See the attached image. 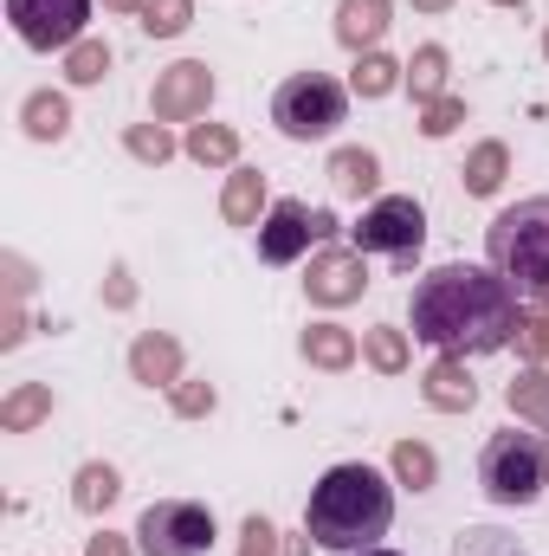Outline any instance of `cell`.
I'll use <instances>...</instances> for the list:
<instances>
[{
  "instance_id": "1",
  "label": "cell",
  "mask_w": 549,
  "mask_h": 556,
  "mask_svg": "<svg viewBox=\"0 0 549 556\" xmlns=\"http://www.w3.org/2000/svg\"><path fill=\"white\" fill-rule=\"evenodd\" d=\"M413 337L439 356H491L518 343V285L491 266H433L413 285Z\"/></svg>"
},
{
  "instance_id": "2",
  "label": "cell",
  "mask_w": 549,
  "mask_h": 556,
  "mask_svg": "<svg viewBox=\"0 0 549 556\" xmlns=\"http://www.w3.org/2000/svg\"><path fill=\"white\" fill-rule=\"evenodd\" d=\"M395 525V485L375 472V466H330L317 485H310V505H304V531L323 544V551H375Z\"/></svg>"
},
{
  "instance_id": "3",
  "label": "cell",
  "mask_w": 549,
  "mask_h": 556,
  "mask_svg": "<svg viewBox=\"0 0 549 556\" xmlns=\"http://www.w3.org/2000/svg\"><path fill=\"white\" fill-rule=\"evenodd\" d=\"M485 253H491V273L498 278H511L531 298H549V194L505 207L485 227Z\"/></svg>"
},
{
  "instance_id": "4",
  "label": "cell",
  "mask_w": 549,
  "mask_h": 556,
  "mask_svg": "<svg viewBox=\"0 0 549 556\" xmlns=\"http://www.w3.org/2000/svg\"><path fill=\"white\" fill-rule=\"evenodd\" d=\"M478 485L491 505H531L537 492L549 485V453L544 433H491L485 453H478Z\"/></svg>"
},
{
  "instance_id": "5",
  "label": "cell",
  "mask_w": 549,
  "mask_h": 556,
  "mask_svg": "<svg viewBox=\"0 0 549 556\" xmlns=\"http://www.w3.org/2000/svg\"><path fill=\"white\" fill-rule=\"evenodd\" d=\"M343 117H349V91L330 72H297V78L278 85V98H272V124H278V137H291V142L330 137Z\"/></svg>"
},
{
  "instance_id": "6",
  "label": "cell",
  "mask_w": 549,
  "mask_h": 556,
  "mask_svg": "<svg viewBox=\"0 0 549 556\" xmlns=\"http://www.w3.org/2000/svg\"><path fill=\"white\" fill-rule=\"evenodd\" d=\"M142 556H207L214 551V511L194 498H155L137 518Z\"/></svg>"
},
{
  "instance_id": "7",
  "label": "cell",
  "mask_w": 549,
  "mask_h": 556,
  "mask_svg": "<svg viewBox=\"0 0 549 556\" xmlns=\"http://www.w3.org/2000/svg\"><path fill=\"white\" fill-rule=\"evenodd\" d=\"M349 233H356V253H362V260H369V253H388V260L408 266L413 253L426 247V214H420L413 194H382V201L362 214V227H349Z\"/></svg>"
},
{
  "instance_id": "8",
  "label": "cell",
  "mask_w": 549,
  "mask_h": 556,
  "mask_svg": "<svg viewBox=\"0 0 549 556\" xmlns=\"http://www.w3.org/2000/svg\"><path fill=\"white\" fill-rule=\"evenodd\" d=\"M7 20L33 52H72L85 39L91 0H7Z\"/></svg>"
},
{
  "instance_id": "9",
  "label": "cell",
  "mask_w": 549,
  "mask_h": 556,
  "mask_svg": "<svg viewBox=\"0 0 549 556\" xmlns=\"http://www.w3.org/2000/svg\"><path fill=\"white\" fill-rule=\"evenodd\" d=\"M149 104H155V124H194L214 104V72L201 59H181V65H168L155 78V98Z\"/></svg>"
},
{
  "instance_id": "10",
  "label": "cell",
  "mask_w": 549,
  "mask_h": 556,
  "mask_svg": "<svg viewBox=\"0 0 549 556\" xmlns=\"http://www.w3.org/2000/svg\"><path fill=\"white\" fill-rule=\"evenodd\" d=\"M304 291H310V304H330V311L356 304V298L369 291V266H362V253H356V247H323V253L310 260Z\"/></svg>"
},
{
  "instance_id": "11",
  "label": "cell",
  "mask_w": 549,
  "mask_h": 556,
  "mask_svg": "<svg viewBox=\"0 0 549 556\" xmlns=\"http://www.w3.org/2000/svg\"><path fill=\"white\" fill-rule=\"evenodd\" d=\"M310 240H317V207H304V201H272L266 207V220H259V260L266 266H291Z\"/></svg>"
},
{
  "instance_id": "12",
  "label": "cell",
  "mask_w": 549,
  "mask_h": 556,
  "mask_svg": "<svg viewBox=\"0 0 549 556\" xmlns=\"http://www.w3.org/2000/svg\"><path fill=\"white\" fill-rule=\"evenodd\" d=\"M420 395H426V408H439V415H472L478 382L465 376V356H439V363L420 376Z\"/></svg>"
},
{
  "instance_id": "13",
  "label": "cell",
  "mask_w": 549,
  "mask_h": 556,
  "mask_svg": "<svg viewBox=\"0 0 549 556\" xmlns=\"http://www.w3.org/2000/svg\"><path fill=\"white\" fill-rule=\"evenodd\" d=\"M130 376H137L142 389H175L181 382V343L168 330H142L137 343H130Z\"/></svg>"
},
{
  "instance_id": "14",
  "label": "cell",
  "mask_w": 549,
  "mask_h": 556,
  "mask_svg": "<svg viewBox=\"0 0 549 556\" xmlns=\"http://www.w3.org/2000/svg\"><path fill=\"white\" fill-rule=\"evenodd\" d=\"M388 13H395V0H343V7H336V39L362 59V52H375V46H382Z\"/></svg>"
},
{
  "instance_id": "15",
  "label": "cell",
  "mask_w": 549,
  "mask_h": 556,
  "mask_svg": "<svg viewBox=\"0 0 549 556\" xmlns=\"http://www.w3.org/2000/svg\"><path fill=\"white\" fill-rule=\"evenodd\" d=\"M375 181H382V162H375V149H336V155H330V188H336L343 201H362V194H375Z\"/></svg>"
},
{
  "instance_id": "16",
  "label": "cell",
  "mask_w": 549,
  "mask_h": 556,
  "mask_svg": "<svg viewBox=\"0 0 549 556\" xmlns=\"http://www.w3.org/2000/svg\"><path fill=\"white\" fill-rule=\"evenodd\" d=\"M259 207H266V175L259 168H233L227 175V194H220L227 227H259Z\"/></svg>"
},
{
  "instance_id": "17",
  "label": "cell",
  "mask_w": 549,
  "mask_h": 556,
  "mask_svg": "<svg viewBox=\"0 0 549 556\" xmlns=\"http://www.w3.org/2000/svg\"><path fill=\"white\" fill-rule=\"evenodd\" d=\"M297 350H304L310 369H349V363H356V330H343V324H310Z\"/></svg>"
},
{
  "instance_id": "18",
  "label": "cell",
  "mask_w": 549,
  "mask_h": 556,
  "mask_svg": "<svg viewBox=\"0 0 549 556\" xmlns=\"http://www.w3.org/2000/svg\"><path fill=\"white\" fill-rule=\"evenodd\" d=\"M124 498V479H117V466H104V459H91V466H78V479H72V505L85 511V518H98V511H111Z\"/></svg>"
},
{
  "instance_id": "19",
  "label": "cell",
  "mask_w": 549,
  "mask_h": 556,
  "mask_svg": "<svg viewBox=\"0 0 549 556\" xmlns=\"http://www.w3.org/2000/svg\"><path fill=\"white\" fill-rule=\"evenodd\" d=\"M20 124H26L33 142H59L65 130H72V104H65L59 91H33V98L20 104Z\"/></svg>"
},
{
  "instance_id": "20",
  "label": "cell",
  "mask_w": 549,
  "mask_h": 556,
  "mask_svg": "<svg viewBox=\"0 0 549 556\" xmlns=\"http://www.w3.org/2000/svg\"><path fill=\"white\" fill-rule=\"evenodd\" d=\"M505 175H511V149H505V142H478V149L465 155V194H472V201L498 194Z\"/></svg>"
},
{
  "instance_id": "21",
  "label": "cell",
  "mask_w": 549,
  "mask_h": 556,
  "mask_svg": "<svg viewBox=\"0 0 549 556\" xmlns=\"http://www.w3.org/2000/svg\"><path fill=\"white\" fill-rule=\"evenodd\" d=\"M46 415H52V389H46V382H20V389L0 402V427H7V433H33Z\"/></svg>"
},
{
  "instance_id": "22",
  "label": "cell",
  "mask_w": 549,
  "mask_h": 556,
  "mask_svg": "<svg viewBox=\"0 0 549 556\" xmlns=\"http://www.w3.org/2000/svg\"><path fill=\"white\" fill-rule=\"evenodd\" d=\"M181 149H188L201 168H233V162H240V130H227V124H194Z\"/></svg>"
},
{
  "instance_id": "23",
  "label": "cell",
  "mask_w": 549,
  "mask_h": 556,
  "mask_svg": "<svg viewBox=\"0 0 549 556\" xmlns=\"http://www.w3.org/2000/svg\"><path fill=\"white\" fill-rule=\"evenodd\" d=\"M446 72H452L446 46H420V52L408 59V91H413V104H433V98H446Z\"/></svg>"
},
{
  "instance_id": "24",
  "label": "cell",
  "mask_w": 549,
  "mask_h": 556,
  "mask_svg": "<svg viewBox=\"0 0 549 556\" xmlns=\"http://www.w3.org/2000/svg\"><path fill=\"white\" fill-rule=\"evenodd\" d=\"M395 85H408V65H395L388 52H362L356 72H349V91L356 98H388Z\"/></svg>"
},
{
  "instance_id": "25",
  "label": "cell",
  "mask_w": 549,
  "mask_h": 556,
  "mask_svg": "<svg viewBox=\"0 0 549 556\" xmlns=\"http://www.w3.org/2000/svg\"><path fill=\"white\" fill-rule=\"evenodd\" d=\"M505 402H511V415H518V420L549 427V376H544V363H531V369L505 389Z\"/></svg>"
},
{
  "instance_id": "26",
  "label": "cell",
  "mask_w": 549,
  "mask_h": 556,
  "mask_svg": "<svg viewBox=\"0 0 549 556\" xmlns=\"http://www.w3.org/2000/svg\"><path fill=\"white\" fill-rule=\"evenodd\" d=\"M388 466H395V479H401L408 492H433V479H439V459H433V446H420V440H395Z\"/></svg>"
},
{
  "instance_id": "27",
  "label": "cell",
  "mask_w": 549,
  "mask_h": 556,
  "mask_svg": "<svg viewBox=\"0 0 549 556\" xmlns=\"http://www.w3.org/2000/svg\"><path fill=\"white\" fill-rule=\"evenodd\" d=\"M362 356L382 369V376H401L413 363V350H408V330H395V324H375L369 337H362Z\"/></svg>"
},
{
  "instance_id": "28",
  "label": "cell",
  "mask_w": 549,
  "mask_h": 556,
  "mask_svg": "<svg viewBox=\"0 0 549 556\" xmlns=\"http://www.w3.org/2000/svg\"><path fill=\"white\" fill-rule=\"evenodd\" d=\"M104 72H111V46L104 39H78L65 52V78L72 85H104Z\"/></svg>"
},
{
  "instance_id": "29",
  "label": "cell",
  "mask_w": 549,
  "mask_h": 556,
  "mask_svg": "<svg viewBox=\"0 0 549 556\" xmlns=\"http://www.w3.org/2000/svg\"><path fill=\"white\" fill-rule=\"evenodd\" d=\"M137 20H142V33H149V39H175V33H188L194 0H149Z\"/></svg>"
},
{
  "instance_id": "30",
  "label": "cell",
  "mask_w": 549,
  "mask_h": 556,
  "mask_svg": "<svg viewBox=\"0 0 549 556\" xmlns=\"http://www.w3.org/2000/svg\"><path fill=\"white\" fill-rule=\"evenodd\" d=\"M124 149H130L137 162H155V168H162V162L175 155V137H168V124H130V130H124Z\"/></svg>"
},
{
  "instance_id": "31",
  "label": "cell",
  "mask_w": 549,
  "mask_h": 556,
  "mask_svg": "<svg viewBox=\"0 0 549 556\" xmlns=\"http://www.w3.org/2000/svg\"><path fill=\"white\" fill-rule=\"evenodd\" d=\"M459 124H465V98H452V91H446V98H433V104H420V137H452V130H459Z\"/></svg>"
},
{
  "instance_id": "32",
  "label": "cell",
  "mask_w": 549,
  "mask_h": 556,
  "mask_svg": "<svg viewBox=\"0 0 549 556\" xmlns=\"http://www.w3.org/2000/svg\"><path fill=\"white\" fill-rule=\"evenodd\" d=\"M518 350H524L531 363L549 356V298H537V311H518Z\"/></svg>"
},
{
  "instance_id": "33",
  "label": "cell",
  "mask_w": 549,
  "mask_h": 556,
  "mask_svg": "<svg viewBox=\"0 0 549 556\" xmlns=\"http://www.w3.org/2000/svg\"><path fill=\"white\" fill-rule=\"evenodd\" d=\"M168 402H175V415H181V420H207L220 395H214V382H175V389H168Z\"/></svg>"
},
{
  "instance_id": "34",
  "label": "cell",
  "mask_w": 549,
  "mask_h": 556,
  "mask_svg": "<svg viewBox=\"0 0 549 556\" xmlns=\"http://www.w3.org/2000/svg\"><path fill=\"white\" fill-rule=\"evenodd\" d=\"M240 556H278V525L272 518L253 511V518L240 525Z\"/></svg>"
},
{
  "instance_id": "35",
  "label": "cell",
  "mask_w": 549,
  "mask_h": 556,
  "mask_svg": "<svg viewBox=\"0 0 549 556\" xmlns=\"http://www.w3.org/2000/svg\"><path fill=\"white\" fill-rule=\"evenodd\" d=\"M452 556H518V551H511L505 531H465V538L452 544Z\"/></svg>"
},
{
  "instance_id": "36",
  "label": "cell",
  "mask_w": 549,
  "mask_h": 556,
  "mask_svg": "<svg viewBox=\"0 0 549 556\" xmlns=\"http://www.w3.org/2000/svg\"><path fill=\"white\" fill-rule=\"evenodd\" d=\"M104 304H111V311H130V304H137V278H130V266H111V278H104Z\"/></svg>"
},
{
  "instance_id": "37",
  "label": "cell",
  "mask_w": 549,
  "mask_h": 556,
  "mask_svg": "<svg viewBox=\"0 0 549 556\" xmlns=\"http://www.w3.org/2000/svg\"><path fill=\"white\" fill-rule=\"evenodd\" d=\"M85 556H130V538H117V531H98V538L85 544Z\"/></svg>"
},
{
  "instance_id": "38",
  "label": "cell",
  "mask_w": 549,
  "mask_h": 556,
  "mask_svg": "<svg viewBox=\"0 0 549 556\" xmlns=\"http://www.w3.org/2000/svg\"><path fill=\"white\" fill-rule=\"evenodd\" d=\"M104 7H111V13H142L149 0H104Z\"/></svg>"
},
{
  "instance_id": "39",
  "label": "cell",
  "mask_w": 549,
  "mask_h": 556,
  "mask_svg": "<svg viewBox=\"0 0 549 556\" xmlns=\"http://www.w3.org/2000/svg\"><path fill=\"white\" fill-rule=\"evenodd\" d=\"M413 7H420V13H446L452 0H413Z\"/></svg>"
},
{
  "instance_id": "40",
  "label": "cell",
  "mask_w": 549,
  "mask_h": 556,
  "mask_svg": "<svg viewBox=\"0 0 549 556\" xmlns=\"http://www.w3.org/2000/svg\"><path fill=\"white\" fill-rule=\"evenodd\" d=\"M491 7H524V0H491Z\"/></svg>"
},
{
  "instance_id": "41",
  "label": "cell",
  "mask_w": 549,
  "mask_h": 556,
  "mask_svg": "<svg viewBox=\"0 0 549 556\" xmlns=\"http://www.w3.org/2000/svg\"><path fill=\"white\" fill-rule=\"evenodd\" d=\"M544 59H549V26H544Z\"/></svg>"
},
{
  "instance_id": "42",
  "label": "cell",
  "mask_w": 549,
  "mask_h": 556,
  "mask_svg": "<svg viewBox=\"0 0 549 556\" xmlns=\"http://www.w3.org/2000/svg\"><path fill=\"white\" fill-rule=\"evenodd\" d=\"M362 556H395V551H362Z\"/></svg>"
}]
</instances>
